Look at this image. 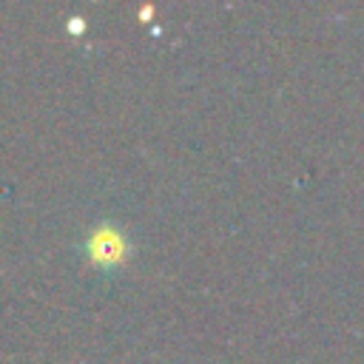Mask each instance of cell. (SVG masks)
I'll use <instances>...</instances> for the list:
<instances>
[{
  "mask_svg": "<svg viewBox=\"0 0 364 364\" xmlns=\"http://www.w3.org/2000/svg\"><path fill=\"white\" fill-rule=\"evenodd\" d=\"M82 256H85V262L94 264V267L114 270V267L125 264L128 256H131L128 233H125L119 225H114V222H100V225H94V228L85 233Z\"/></svg>",
  "mask_w": 364,
  "mask_h": 364,
  "instance_id": "6da1fadb",
  "label": "cell"
},
{
  "mask_svg": "<svg viewBox=\"0 0 364 364\" xmlns=\"http://www.w3.org/2000/svg\"><path fill=\"white\" fill-rule=\"evenodd\" d=\"M82 28H85V20H82V17H71V20H68V31H74V34H80Z\"/></svg>",
  "mask_w": 364,
  "mask_h": 364,
  "instance_id": "7a4b0ae2",
  "label": "cell"
}]
</instances>
